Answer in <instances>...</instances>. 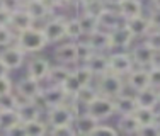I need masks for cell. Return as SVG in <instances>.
Listing matches in <instances>:
<instances>
[{
	"instance_id": "1",
	"label": "cell",
	"mask_w": 160,
	"mask_h": 136,
	"mask_svg": "<svg viewBox=\"0 0 160 136\" xmlns=\"http://www.w3.org/2000/svg\"><path fill=\"white\" fill-rule=\"evenodd\" d=\"M16 44L21 48L24 53L31 55V53H39L48 46L46 36H44L41 27H29L26 31H21L16 34Z\"/></svg>"
},
{
	"instance_id": "2",
	"label": "cell",
	"mask_w": 160,
	"mask_h": 136,
	"mask_svg": "<svg viewBox=\"0 0 160 136\" xmlns=\"http://www.w3.org/2000/svg\"><path fill=\"white\" fill-rule=\"evenodd\" d=\"M96 87H97L101 95L114 99V97H118L119 94H123L124 90H126V80H124V77H121V75L108 71V73L97 77Z\"/></svg>"
},
{
	"instance_id": "3",
	"label": "cell",
	"mask_w": 160,
	"mask_h": 136,
	"mask_svg": "<svg viewBox=\"0 0 160 136\" xmlns=\"http://www.w3.org/2000/svg\"><path fill=\"white\" fill-rule=\"evenodd\" d=\"M75 109L72 100H67L60 105L46 109V123L49 128L53 126H63V124H73L75 121Z\"/></svg>"
},
{
	"instance_id": "4",
	"label": "cell",
	"mask_w": 160,
	"mask_h": 136,
	"mask_svg": "<svg viewBox=\"0 0 160 136\" xmlns=\"http://www.w3.org/2000/svg\"><path fill=\"white\" fill-rule=\"evenodd\" d=\"M129 55L135 61V66L150 68V66H157L160 63V53H155L153 50H150L143 41L138 44H133L129 48Z\"/></svg>"
},
{
	"instance_id": "5",
	"label": "cell",
	"mask_w": 160,
	"mask_h": 136,
	"mask_svg": "<svg viewBox=\"0 0 160 136\" xmlns=\"http://www.w3.org/2000/svg\"><path fill=\"white\" fill-rule=\"evenodd\" d=\"M41 89H43V82L29 77L28 73H26V77L19 78L14 84V92L22 100H38L39 99V94H41Z\"/></svg>"
},
{
	"instance_id": "6",
	"label": "cell",
	"mask_w": 160,
	"mask_h": 136,
	"mask_svg": "<svg viewBox=\"0 0 160 136\" xmlns=\"http://www.w3.org/2000/svg\"><path fill=\"white\" fill-rule=\"evenodd\" d=\"M65 16H51L44 21L43 24V32L46 36L48 44H56L60 41L67 39V31H65Z\"/></svg>"
},
{
	"instance_id": "7",
	"label": "cell",
	"mask_w": 160,
	"mask_h": 136,
	"mask_svg": "<svg viewBox=\"0 0 160 136\" xmlns=\"http://www.w3.org/2000/svg\"><path fill=\"white\" fill-rule=\"evenodd\" d=\"M87 112L92 114L97 121H108L116 114V107H114V100L111 97L99 95L94 102L87 105Z\"/></svg>"
},
{
	"instance_id": "8",
	"label": "cell",
	"mask_w": 160,
	"mask_h": 136,
	"mask_svg": "<svg viewBox=\"0 0 160 136\" xmlns=\"http://www.w3.org/2000/svg\"><path fill=\"white\" fill-rule=\"evenodd\" d=\"M133 68H135V61H133L129 51L119 50V51L109 53V71L121 75V77H126Z\"/></svg>"
},
{
	"instance_id": "9",
	"label": "cell",
	"mask_w": 160,
	"mask_h": 136,
	"mask_svg": "<svg viewBox=\"0 0 160 136\" xmlns=\"http://www.w3.org/2000/svg\"><path fill=\"white\" fill-rule=\"evenodd\" d=\"M41 105L44 109H49V107H55V105H60L63 102L68 100V95L67 92L63 90L62 85H53V84H48L46 87L41 89V94H39V99Z\"/></svg>"
},
{
	"instance_id": "10",
	"label": "cell",
	"mask_w": 160,
	"mask_h": 136,
	"mask_svg": "<svg viewBox=\"0 0 160 136\" xmlns=\"http://www.w3.org/2000/svg\"><path fill=\"white\" fill-rule=\"evenodd\" d=\"M26 56H28V53L22 51L16 43L7 46V48H2V51H0V60L5 63V66L9 68L10 71L19 70V68L24 66Z\"/></svg>"
},
{
	"instance_id": "11",
	"label": "cell",
	"mask_w": 160,
	"mask_h": 136,
	"mask_svg": "<svg viewBox=\"0 0 160 136\" xmlns=\"http://www.w3.org/2000/svg\"><path fill=\"white\" fill-rule=\"evenodd\" d=\"M126 87L131 92H140V90L150 87V75H148V68L135 66L131 71L124 77Z\"/></svg>"
},
{
	"instance_id": "12",
	"label": "cell",
	"mask_w": 160,
	"mask_h": 136,
	"mask_svg": "<svg viewBox=\"0 0 160 136\" xmlns=\"http://www.w3.org/2000/svg\"><path fill=\"white\" fill-rule=\"evenodd\" d=\"M97 21H99V27L104 29V31H109V32H111L112 29H116V27H119V26H123L124 19L119 16L118 9L106 5L104 9L99 12Z\"/></svg>"
},
{
	"instance_id": "13",
	"label": "cell",
	"mask_w": 160,
	"mask_h": 136,
	"mask_svg": "<svg viewBox=\"0 0 160 136\" xmlns=\"http://www.w3.org/2000/svg\"><path fill=\"white\" fill-rule=\"evenodd\" d=\"M55 60L56 63H62V65H77V44H75V41L68 39L67 43L58 44L55 50Z\"/></svg>"
},
{
	"instance_id": "14",
	"label": "cell",
	"mask_w": 160,
	"mask_h": 136,
	"mask_svg": "<svg viewBox=\"0 0 160 136\" xmlns=\"http://www.w3.org/2000/svg\"><path fill=\"white\" fill-rule=\"evenodd\" d=\"M49 68H51V63L46 58H43V56H34V58H31L28 61V65H26V73L29 77L39 80V82H44L48 77Z\"/></svg>"
},
{
	"instance_id": "15",
	"label": "cell",
	"mask_w": 160,
	"mask_h": 136,
	"mask_svg": "<svg viewBox=\"0 0 160 136\" xmlns=\"http://www.w3.org/2000/svg\"><path fill=\"white\" fill-rule=\"evenodd\" d=\"M85 41L99 53H106L112 50V43H111V32L104 31V29L99 27L97 31L90 32L85 36Z\"/></svg>"
},
{
	"instance_id": "16",
	"label": "cell",
	"mask_w": 160,
	"mask_h": 136,
	"mask_svg": "<svg viewBox=\"0 0 160 136\" xmlns=\"http://www.w3.org/2000/svg\"><path fill=\"white\" fill-rule=\"evenodd\" d=\"M111 43H112V50L128 51L129 48L135 44V36L128 31V27L123 22V26H119V27H116L111 31Z\"/></svg>"
},
{
	"instance_id": "17",
	"label": "cell",
	"mask_w": 160,
	"mask_h": 136,
	"mask_svg": "<svg viewBox=\"0 0 160 136\" xmlns=\"http://www.w3.org/2000/svg\"><path fill=\"white\" fill-rule=\"evenodd\" d=\"M34 17L31 16V14L26 10V7L22 5L21 9H17V10H12L10 12V27L17 32H21V31H26V29H29V27H32L34 26Z\"/></svg>"
},
{
	"instance_id": "18",
	"label": "cell",
	"mask_w": 160,
	"mask_h": 136,
	"mask_svg": "<svg viewBox=\"0 0 160 136\" xmlns=\"http://www.w3.org/2000/svg\"><path fill=\"white\" fill-rule=\"evenodd\" d=\"M43 109L44 107L41 105L39 100H22L21 99V102L17 105V112H19V118H21L22 123H28V121L41 118Z\"/></svg>"
},
{
	"instance_id": "19",
	"label": "cell",
	"mask_w": 160,
	"mask_h": 136,
	"mask_svg": "<svg viewBox=\"0 0 160 136\" xmlns=\"http://www.w3.org/2000/svg\"><path fill=\"white\" fill-rule=\"evenodd\" d=\"M124 26L128 27V31L135 36V39L138 37H145L148 32L152 31V24H150V19L148 16H136V17H131V19H126L124 21Z\"/></svg>"
},
{
	"instance_id": "20",
	"label": "cell",
	"mask_w": 160,
	"mask_h": 136,
	"mask_svg": "<svg viewBox=\"0 0 160 136\" xmlns=\"http://www.w3.org/2000/svg\"><path fill=\"white\" fill-rule=\"evenodd\" d=\"M24 7L29 14L34 17V21H46L48 17L53 16L55 9L46 2V0H29V2H24Z\"/></svg>"
},
{
	"instance_id": "21",
	"label": "cell",
	"mask_w": 160,
	"mask_h": 136,
	"mask_svg": "<svg viewBox=\"0 0 160 136\" xmlns=\"http://www.w3.org/2000/svg\"><path fill=\"white\" fill-rule=\"evenodd\" d=\"M99 123H101V121H97L92 114H89L87 111H83L82 114L75 116V121H73L75 134H82V136L94 134V129H96V126Z\"/></svg>"
},
{
	"instance_id": "22",
	"label": "cell",
	"mask_w": 160,
	"mask_h": 136,
	"mask_svg": "<svg viewBox=\"0 0 160 136\" xmlns=\"http://www.w3.org/2000/svg\"><path fill=\"white\" fill-rule=\"evenodd\" d=\"M116 9H118V12H119V16L126 21V19L142 16L143 9H145V3H143V0H123Z\"/></svg>"
},
{
	"instance_id": "23",
	"label": "cell",
	"mask_w": 160,
	"mask_h": 136,
	"mask_svg": "<svg viewBox=\"0 0 160 136\" xmlns=\"http://www.w3.org/2000/svg\"><path fill=\"white\" fill-rule=\"evenodd\" d=\"M135 99H136L138 107H152V109H155L160 104L158 92H157V89H153V87H147V89L140 90V92H135Z\"/></svg>"
},
{
	"instance_id": "24",
	"label": "cell",
	"mask_w": 160,
	"mask_h": 136,
	"mask_svg": "<svg viewBox=\"0 0 160 136\" xmlns=\"http://www.w3.org/2000/svg\"><path fill=\"white\" fill-rule=\"evenodd\" d=\"M114 107H116V114L123 116V114H133L138 107L135 95H128V94H119L118 97H114Z\"/></svg>"
},
{
	"instance_id": "25",
	"label": "cell",
	"mask_w": 160,
	"mask_h": 136,
	"mask_svg": "<svg viewBox=\"0 0 160 136\" xmlns=\"http://www.w3.org/2000/svg\"><path fill=\"white\" fill-rule=\"evenodd\" d=\"M70 73H72V68L68 65L56 63V65H51V68H49L46 82L48 84H53V85H63L65 80L70 77Z\"/></svg>"
},
{
	"instance_id": "26",
	"label": "cell",
	"mask_w": 160,
	"mask_h": 136,
	"mask_svg": "<svg viewBox=\"0 0 160 136\" xmlns=\"http://www.w3.org/2000/svg\"><path fill=\"white\" fill-rule=\"evenodd\" d=\"M85 65L92 70V73L96 75V78H97V77H101V75H104V73L109 71V55L96 51L94 56L85 63Z\"/></svg>"
},
{
	"instance_id": "27",
	"label": "cell",
	"mask_w": 160,
	"mask_h": 136,
	"mask_svg": "<svg viewBox=\"0 0 160 136\" xmlns=\"http://www.w3.org/2000/svg\"><path fill=\"white\" fill-rule=\"evenodd\" d=\"M140 126L142 124L138 123L135 114H123L119 116V119L116 123V128L119 129V133H124V134H138Z\"/></svg>"
},
{
	"instance_id": "28",
	"label": "cell",
	"mask_w": 160,
	"mask_h": 136,
	"mask_svg": "<svg viewBox=\"0 0 160 136\" xmlns=\"http://www.w3.org/2000/svg\"><path fill=\"white\" fill-rule=\"evenodd\" d=\"M99 95H101V94H99L97 87L90 84V85L82 87V89H80L78 92H77V95H75L72 100H75L78 105H83V107H85V111H87V105H89L90 102H94V100H96Z\"/></svg>"
},
{
	"instance_id": "29",
	"label": "cell",
	"mask_w": 160,
	"mask_h": 136,
	"mask_svg": "<svg viewBox=\"0 0 160 136\" xmlns=\"http://www.w3.org/2000/svg\"><path fill=\"white\" fill-rule=\"evenodd\" d=\"M48 133H49V124L43 118H38V119L24 123V134L26 136H43Z\"/></svg>"
},
{
	"instance_id": "30",
	"label": "cell",
	"mask_w": 160,
	"mask_h": 136,
	"mask_svg": "<svg viewBox=\"0 0 160 136\" xmlns=\"http://www.w3.org/2000/svg\"><path fill=\"white\" fill-rule=\"evenodd\" d=\"M17 123H21L17 109H3V111H0V131L2 133H7Z\"/></svg>"
},
{
	"instance_id": "31",
	"label": "cell",
	"mask_w": 160,
	"mask_h": 136,
	"mask_svg": "<svg viewBox=\"0 0 160 136\" xmlns=\"http://www.w3.org/2000/svg\"><path fill=\"white\" fill-rule=\"evenodd\" d=\"M72 73L75 75V78L78 80V84L82 87L90 85L94 82V78H96V75L92 73V70H90L85 63H77L75 68H72Z\"/></svg>"
},
{
	"instance_id": "32",
	"label": "cell",
	"mask_w": 160,
	"mask_h": 136,
	"mask_svg": "<svg viewBox=\"0 0 160 136\" xmlns=\"http://www.w3.org/2000/svg\"><path fill=\"white\" fill-rule=\"evenodd\" d=\"M77 17H78V22H80V27H82V31H83V36H87V34H90V32H94L99 29L97 16H94V14L80 12Z\"/></svg>"
},
{
	"instance_id": "33",
	"label": "cell",
	"mask_w": 160,
	"mask_h": 136,
	"mask_svg": "<svg viewBox=\"0 0 160 136\" xmlns=\"http://www.w3.org/2000/svg\"><path fill=\"white\" fill-rule=\"evenodd\" d=\"M133 114H135V118L138 119L140 124H150L158 121L157 109H152V107H136V111Z\"/></svg>"
},
{
	"instance_id": "34",
	"label": "cell",
	"mask_w": 160,
	"mask_h": 136,
	"mask_svg": "<svg viewBox=\"0 0 160 136\" xmlns=\"http://www.w3.org/2000/svg\"><path fill=\"white\" fill-rule=\"evenodd\" d=\"M65 31H67V39L70 41H77L83 36V31L80 27L78 17H68L65 21Z\"/></svg>"
},
{
	"instance_id": "35",
	"label": "cell",
	"mask_w": 160,
	"mask_h": 136,
	"mask_svg": "<svg viewBox=\"0 0 160 136\" xmlns=\"http://www.w3.org/2000/svg\"><path fill=\"white\" fill-rule=\"evenodd\" d=\"M75 44H77V63H87L96 53V50L87 41H75Z\"/></svg>"
},
{
	"instance_id": "36",
	"label": "cell",
	"mask_w": 160,
	"mask_h": 136,
	"mask_svg": "<svg viewBox=\"0 0 160 136\" xmlns=\"http://www.w3.org/2000/svg\"><path fill=\"white\" fill-rule=\"evenodd\" d=\"M19 102V95L16 92H7V94H0V111H3V109H17Z\"/></svg>"
},
{
	"instance_id": "37",
	"label": "cell",
	"mask_w": 160,
	"mask_h": 136,
	"mask_svg": "<svg viewBox=\"0 0 160 136\" xmlns=\"http://www.w3.org/2000/svg\"><path fill=\"white\" fill-rule=\"evenodd\" d=\"M16 43V31L10 26H0V50Z\"/></svg>"
},
{
	"instance_id": "38",
	"label": "cell",
	"mask_w": 160,
	"mask_h": 136,
	"mask_svg": "<svg viewBox=\"0 0 160 136\" xmlns=\"http://www.w3.org/2000/svg\"><path fill=\"white\" fill-rule=\"evenodd\" d=\"M62 87H63V90H65V92H67L68 100H72V99H73V97L77 95V92H78L80 89H82V85L78 84V80L75 78V75H73V73H70V77H68L67 80H65V84H63Z\"/></svg>"
},
{
	"instance_id": "39",
	"label": "cell",
	"mask_w": 160,
	"mask_h": 136,
	"mask_svg": "<svg viewBox=\"0 0 160 136\" xmlns=\"http://www.w3.org/2000/svg\"><path fill=\"white\" fill-rule=\"evenodd\" d=\"M143 43L155 53H160V29H152L147 36L143 37Z\"/></svg>"
},
{
	"instance_id": "40",
	"label": "cell",
	"mask_w": 160,
	"mask_h": 136,
	"mask_svg": "<svg viewBox=\"0 0 160 136\" xmlns=\"http://www.w3.org/2000/svg\"><path fill=\"white\" fill-rule=\"evenodd\" d=\"M140 136H160V123H150V124H142L138 129Z\"/></svg>"
},
{
	"instance_id": "41",
	"label": "cell",
	"mask_w": 160,
	"mask_h": 136,
	"mask_svg": "<svg viewBox=\"0 0 160 136\" xmlns=\"http://www.w3.org/2000/svg\"><path fill=\"white\" fill-rule=\"evenodd\" d=\"M49 134H53V136H73L75 134V128H73V124H63V126H53V128H49Z\"/></svg>"
},
{
	"instance_id": "42",
	"label": "cell",
	"mask_w": 160,
	"mask_h": 136,
	"mask_svg": "<svg viewBox=\"0 0 160 136\" xmlns=\"http://www.w3.org/2000/svg\"><path fill=\"white\" fill-rule=\"evenodd\" d=\"M94 134H111V136H116L119 134V129L114 126H109V124H104L101 121V123L96 126V129H94Z\"/></svg>"
},
{
	"instance_id": "43",
	"label": "cell",
	"mask_w": 160,
	"mask_h": 136,
	"mask_svg": "<svg viewBox=\"0 0 160 136\" xmlns=\"http://www.w3.org/2000/svg\"><path fill=\"white\" fill-rule=\"evenodd\" d=\"M148 75H150V87L160 89V68L158 66H150L148 68Z\"/></svg>"
},
{
	"instance_id": "44",
	"label": "cell",
	"mask_w": 160,
	"mask_h": 136,
	"mask_svg": "<svg viewBox=\"0 0 160 136\" xmlns=\"http://www.w3.org/2000/svg\"><path fill=\"white\" fill-rule=\"evenodd\" d=\"M14 90V82L9 75H3L0 77V94H7V92H12Z\"/></svg>"
},
{
	"instance_id": "45",
	"label": "cell",
	"mask_w": 160,
	"mask_h": 136,
	"mask_svg": "<svg viewBox=\"0 0 160 136\" xmlns=\"http://www.w3.org/2000/svg\"><path fill=\"white\" fill-rule=\"evenodd\" d=\"M148 19H150L152 29H160V9H153V7H150Z\"/></svg>"
},
{
	"instance_id": "46",
	"label": "cell",
	"mask_w": 160,
	"mask_h": 136,
	"mask_svg": "<svg viewBox=\"0 0 160 136\" xmlns=\"http://www.w3.org/2000/svg\"><path fill=\"white\" fill-rule=\"evenodd\" d=\"M0 5L12 12V10H17L24 5V0H0Z\"/></svg>"
},
{
	"instance_id": "47",
	"label": "cell",
	"mask_w": 160,
	"mask_h": 136,
	"mask_svg": "<svg viewBox=\"0 0 160 136\" xmlns=\"http://www.w3.org/2000/svg\"><path fill=\"white\" fill-rule=\"evenodd\" d=\"M10 24V10L3 9L0 5V26H9Z\"/></svg>"
},
{
	"instance_id": "48",
	"label": "cell",
	"mask_w": 160,
	"mask_h": 136,
	"mask_svg": "<svg viewBox=\"0 0 160 136\" xmlns=\"http://www.w3.org/2000/svg\"><path fill=\"white\" fill-rule=\"evenodd\" d=\"M46 2L53 7V9H62V7H67V5H65V0H46Z\"/></svg>"
},
{
	"instance_id": "49",
	"label": "cell",
	"mask_w": 160,
	"mask_h": 136,
	"mask_svg": "<svg viewBox=\"0 0 160 136\" xmlns=\"http://www.w3.org/2000/svg\"><path fill=\"white\" fill-rule=\"evenodd\" d=\"M3 75H10V70L5 66V63L0 60V77H3Z\"/></svg>"
},
{
	"instance_id": "50",
	"label": "cell",
	"mask_w": 160,
	"mask_h": 136,
	"mask_svg": "<svg viewBox=\"0 0 160 136\" xmlns=\"http://www.w3.org/2000/svg\"><path fill=\"white\" fill-rule=\"evenodd\" d=\"M97 2H101V0H80V3H78L77 9H80V7H87V5H92V3H97Z\"/></svg>"
},
{
	"instance_id": "51",
	"label": "cell",
	"mask_w": 160,
	"mask_h": 136,
	"mask_svg": "<svg viewBox=\"0 0 160 136\" xmlns=\"http://www.w3.org/2000/svg\"><path fill=\"white\" fill-rule=\"evenodd\" d=\"M121 2H123V0H104L106 5H108V7H114V9H116V7L119 5Z\"/></svg>"
},
{
	"instance_id": "52",
	"label": "cell",
	"mask_w": 160,
	"mask_h": 136,
	"mask_svg": "<svg viewBox=\"0 0 160 136\" xmlns=\"http://www.w3.org/2000/svg\"><path fill=\"white\" fill-rule=\"evenodd\" d=\"M80 0H65V5L67 7H78Z\"/></svg>"
},
{
	"instance_id": "53",
	"label": "cell",
	"mask_w": 160,
	"mask_h": 136,
	"mask_svg": "<svg viewBox=\"0 0 160 136\" xmlns=\"http://www.w3.org/2000/svg\"><path fill=\"white\" fill-rule=\"evenodd\" d=\"M150 7H153V9H160V0H150Z\"/></svg>"
},
{
	"instance_id": "54",
	"label": "cell",
	"mask_w": 160,
	"mask_h": 136,
	"mask_svg": "<svg viewBox=\"0 0 160 136\" xmlns=\"http://www.w3.org/2000/svg\"><path fill=\"white\" fill-rule=\"evenodd\" d=\"M157 92H158V99H160V89H157Z\"/></svg>"
},
{
	"instance_id": "55",
	"label": "cell",
	"mask_w": 160,
	"mask_h": 136,
	"mask_svg": "<svg viewBox=\"0 0 160 136\" xmlns=\"http://www.w3.org/2000/svg\"><path fill=\"white\" fill-rule=\"evenodd\" d=\"M157 66H158V68H160V63H158V65H157Z\"/></svg>"
},
{
	"instance_id": "56",
	"label": "cell",
	"mask_w": 160,
	"mask_h": 136,
	"mask_svg": "<svg viewBox=\"0 0 160 136\" xmlns=\"http://www.w3.org/2000/svg\"><path fill=\"white\" fill-rule=\"evenodd\" d=\"M24 2H29V0H24Z\"/></svg>"
}]
</instances>
